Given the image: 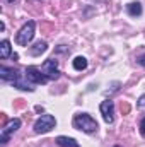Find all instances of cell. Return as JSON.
Returning a JSON list of instances; mask_svg holds the SVG:
<instances>
[{
    "label": "cell",
    "instance_id": "obj_1",
    "mask_svg": "<svg viewBox=\"0 0 145 147\" xmlns=\"http://www.w3.org/2000/svg\"><path fill=\"white\" fill-rule=\"evenodd\" d=\"M72 125H73V128L82 130V132H85V134H94V132H97V128H99L97 121H96L89 113H77L72 120Z\"/></svg>",
    "mask_w": 145,
    "mask_h": 147
},
{
    "label": "cell",
    "instance_id": "obj_2",
    "mask_svg": "<svg viewBox=\"0 0 145 147\" xmlns=\"http://www.w3.org/2000/svg\"><path fill=\"white\" fill-rule=\"evenodd\" d=\"M34 29H36V22L34 21H28L19 29V33L15 34V43L21 45V46H28L33 41V38H34Z\"/></svg>",
    "mask_w": 145,
    "mask_h": 147
},
{
    "label": "cell",
    "instance_id": "obj_3",
    "mask_svg": "<svg viewBox=\"0 0 145 147\" xmlns=\"http://www.w3.org/2000/svg\"><path fill=\"white\" fill-rule=\"evenodd\" d=\"M55 127H56V120L53 115H41L34 123V132L36 134H46Z\"/></svg>",
    "mask_w": 145,
    "mask_h": 147
},
{
    "label": "cell",
    "instance_id": "obj_4",
    "mask_svg": "<svg viewBox=\"0 0 145 147\" xmlns=\"http://www.w3.org/2000/svg\"><path fill=\"white\" fill-rule=\"evenodd\" d=\"M21 128V120L19 118H12L10 121H7V125L2 128V134H0V142L2 144H7L9 139Z\"/></svg>",
    "mask_w": 145,
    "mask_h": 147
},
{
    "label": "cell",
    "instance_id": "obj_5",
    "mask_svg": "<svg viewBox=\"0 0 145 147\" xmlns=\"http://www.w3.org/2000/svg\"><path fill=\"white\" fill-rule=\"evenodd\" d=\"M56 67H58V60H55V58H48V60L41 65V72L48 77V80H56V79L60 77V74H62Z\"/></svg>",
    "mask_w": 145,
    "mask_h": 147
},
{
    "label": "cell",
    "instance_id": "obj_6",
    "mask_svg": "<svg viewBox=\"0 0 145 147\" xmlns=\"http://www.w3.org/2000/svg\"><path fill=\"white\" fill-rule=\"evenodd\" d=\"M99 110H101V115L104 118V121L111 125L114 121V103L111 99H104L101 105H99Z\"/></svg>",
    "mask_w": 145,
    "mask_h": 147
},
{
    "label": "cell",
    "instance_id": "obj_7",
    "mask_svg": "<svg viewBox=\"0 0 145 147\" xmlns=\"http://www.w3.org/2000/svg\"><path fill=\"white\" fill-rule=\"evenodd\" d=\"M24 75H26L33 84H46V82H48V77L41 72L38 67H33V65L26 69V74H24Z\"/></svg>",
    "mask_w": 145,
    "mask_h": 147
},
{
    "label": "cell",
    "instance_id": "obj_8",
    "mask_svg": "<svg viewBox=\"0 0 145 147\" xmlns=\"http://www.w3.org/2000/svg\"><path fill=\"white\" fill-rule=\"evenodd\" d=\"M12 86H14V87H17V89H21V91H29V92H33L36 84H33L26 75L19 74V75H17V79L12 82Z\"/></svg>",
    "mask_w": 145,
    "mask_h": 147
},
{
    "label": "cell",
    "instance_id": "obj_9",
    "mask_svg": "<svg viewBox=\"0 0 145 147\" xmlns=\"http://www.w3.org/2000/svg\"><path fill=\"white\" fill-rule=\"evenodd\" d=\"M17 75H19V70H15L12 67H5V65L0 67V79L3 82H14L17 79Z\"/></svg>",
    "mask_w": 145,
    "mask_h": 147
},
{
    "label": "cell",
    "instance_id": "obj_10",
    "mask_svg": "<svg viewBox=\"0 0 145 147\" xmlns=\"http://www.w3.org/2000/svg\"><path fill=\"white\" fill-rule=\"evenodd\" d=\"M126 12H128V16H132V17L142 16V12H144L142 3H140V2H130V3L126 5Z\"/></svg>",
    "mask_w": 145,
    "mask_h": 147
},
{
    "label": "cell",
    "instance_id": "obj_11",
    "mask_svg": "<svg viewBox=\"0 0 145 147\" xmlns=\"http://www.w3.org/2000/svg\"><path fill=\"white\" fill-rule=\"evenodd\" d=\"M48 50V45H46V41H36L34 43V46H31L29 48V55H33V57H39L41 53H44Z\"/></svg>",
    "mask_w": 145,
    "mask_h": 147
},
{
    "label": "cell",
    "instance_id": "obj_12",
    "mask_svg": "<svg viewBox=\"0 0 145 147\" xmlns=\"http://www.w3.org/2000/svg\"><path fill=\"white\" fill-rule=\"evenodd\" d=\"M56 144L60 147H80V144L72 139V137H65V135H60V137H56V140H55Z\"/></svg>",
    "mask_w": 145,
    "mask_h": 147
},
{
    "label": "cell",
    "instance_id": "obj_13",
    "mask_svg": "<svg viewBox=\"0 0 145 147\" xmlns=\"http://www.w3.org/2000/svg\"><path fill=\"white\" fill-rule=\"evenodd\" d=\"M12 55V51H10V41L9 39H2V43H0V58H9Z\"/></svg>",
    "mask_w": 145,
    "mask_h": 147
},
{
    "label": "cell",
    "instance_id": "obj_14",
    "mask_svg": "<svg viewBox=\"0 0 145 147\" xmlns=\"http://www.w3.org/2000/svg\"><path fill=\"white\" fill-rule=\"evenodd\" d=\"M72 65H73L75 70H85L87 69V58L85 57H75Z\"/></svg>",
    "mask_w": 145,
    "mask_h": 147
},
{
    "label": "cell",
    "instance_id": "obj_15",
    "mask_svg": "<svg viewBox=\"0 0 145 147\" xmlns=\"http://www.w3.org/2000/svg\"><path fill=\"white\" fill-rule=\"evenodd\" d=\"M130 110H132V106H130L128 103H121V113H123V115H128Z\"/></svg>",
    "mask_w": 145,
    "mask_h": 147
},
{
    "label": "cell",
    "instance_id": "obj_16",
    "mask_svg": "<svg viewBox=\"0 0 145 147\" xmlns=\"http://www.w3.org/2000/svg\"><path fill=\"white\" fill-rule=\"evenodd\" d=\"M137 106H138V108H145V94H142V96L138 98V101H137Z\"/></svg>",
    "mask_w": 145,
    "mask_h": 147
},
{
    "label": "cell",
    "instance_id": "obj_17",
    "mask_svg": "<svg viewBox=\"0 0 145 147\" xmlns=\"http://www.w3.org/2000/svg\"><path fill=\"white\" fill-rule=\"evenodd\" d=\"M140 134L145 137V116L142 118V121H140Z\"/></svg>",
    "mask_w": 145,
    "mask_h": 147
},
{
    "label": "cell",
    "instance_id": "obj_18",
    "mask_svg": "<svg viewBox=\"0 0 145 147\" xmlns=\"http://www.w3.org/2000/svg\"><path fill=\"white\" fill-rule=\"evenodd\" d=\"M56 51H60V53H67V51H70L65 45H60V48H56Z\"/></svg>",
    "mask_w": 145,
    "mask_h": 147
},
{
    "label": "cell",
    "instance_id": "obj_19",
    "mask_svg": "<svg viewBox=\"0 0 145 147\" xmlns=\"http://www.w3.org/2000/svg\"><path fill=\"white\" fill-rule=\"evenodd\" d=\"M138 63H140V65L145 69V53L142 55V57H138Z\"/></svg>",
    "mask_w": 145,
    "mask_h": 147
},
{
    "label": "cell",
    "instance_id": "obj_20",
    "mask_svg": "<svg viewBox=\"0 0 145 147\" xmlns=\"http://www.w3.org/2000/svg\"><path fill=\"white\" fill-rule=\"evenodd\" d=\"M10 57H12V60H17V58H19V55H17V53H12Z\"/></svg>",
    "mask_w": 145,
    "mask_h": 147
},
{
    "label": "cell",
    "instance_id": "obj_21",
    "mask_svg": "<svg viewBox=\"0 0 145 147\" xmlns=\"http://www.w3.org/2000/svg\"><path fill=\"white\" fill-rule=\"evenodd\" d=\"M36 111H38V113H43L44 110H43V106H36Z\"/></svg>",
    "mask_w": 145,
    "mask_h": 147
},
{
    "label": "cell",
    "instance_id": "obj_22",
    "mask_svg": "<svg viewBox=\"0 0 145 147\" xmlns=\"http://www.w3.org/2000/svg\"><path fill=\"white\" fill-rule=\"evenodd\" d=\"M7 2H9V3H12V2H15V0H7Z\"/></svg>",
    "mask_w": 145,
    "mask_h": 147
},
{
    "label": "cell",
    "instance_id": "obj_23",
    "mask_svg": "<svg viewBox=\"0 0 145 147\" xmlns=\"http://www.w3.org/2000/svg\"><path fill=\"white\" fill-rule=\"evenodd\" d=\"M114 147H121V146H114Z\"/></svg>",
    "mask_w": 145,
    "mask_h": 147
}]
</instances>
